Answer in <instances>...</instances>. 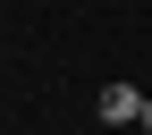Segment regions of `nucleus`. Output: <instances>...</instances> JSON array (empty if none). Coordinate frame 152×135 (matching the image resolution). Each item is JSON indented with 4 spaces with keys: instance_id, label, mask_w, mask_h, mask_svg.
<instances>
[{
    "instance_id": "obj_1",
    "label": "nucleus",
    "mask_w": 152,
    "mask_h": 135,
    "mask_svg": "<svg viewBox=\"0 0 152 135\" xmlns=\"http://www.w3.org/2000/svg\"><path fill=\"white\" fill-rule=\"evenodd\" d=\"M144 101H152V93H135V85H102L93 110H102V127H144Z\"/></svg>"
}]
</instances>
